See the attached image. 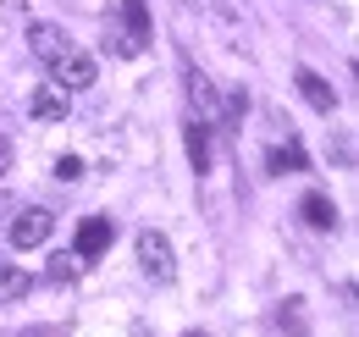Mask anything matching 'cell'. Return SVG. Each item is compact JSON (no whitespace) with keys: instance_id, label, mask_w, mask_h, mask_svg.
<instances>
[{"instance_id":"obj_8","label":"cell","mask_w":359,"mask_h":337,"mask_svg":"<svg viewBox=\"0 0 359 337\" xmlns=\"http://www.w3.org/2000/svg\"><path fill=\"white\" fill-rule=\"evenodd\" d=\"M111 238H116L111 216H89V221L78 227V260H94V254H105V249H111Z\"/></svg>"},{"instance_id":"obj_6","label":"cell","mask_w":359,"mask_h":337,"mask_svg":"<svg viewBox=\"0 0 359 337\" xmlns=\"http://www.w3.org/2000/svg\"><path fill=\"white\" fill-rule=\"evenodd\" d=\"M28 50H34L45 67H55V61H61L72 44H67V34H61L55 22H28Z\"/></svg>"},{"instance_id":"obj_9","label":"cell","mask_w":359,"mask_h":337,"mask_svg":"<svg viewBox=\"0 0 359 337\" xmlns=\"http://www.w3.org/2000/svg\"><path fill=\"white\" fill-rule=\"evenodd\" d=\"M67 105H72V94H61L55 84H39V88H34V100H28V117H34V122H61Z\"/></svg>"},{"instance_id":"obj_15","label":"cell","mask_w":359,"mask_h":337,"mask_svg":"<svg viewBox=\"0 0 359 337\" xmlns=\"http://www.w3.org/2000/svg\"><path fill=\"white\" fill-rule=\"evenodd\" d=\"M55 177H61V183H78V177H83V161H78V155H61V161H55Z\"/></svg>"},{"instance_id":"obj_12","label":"cell","mask_w":359,"mask_h":337,"mask_svg":"<svg viewBox=\"0 0 359 337\" xmlns=\"http://www.w3.org/2000/svg\"><path fill=\"white\" fill-rule=\"evenodd\" d=\"M266 166H271V171H304V144H299V138H287V144H271Z\"/></svg>"},{"instance_id":"obj_13","label":"cell","mask_w":359,"mask_h":337,"mask_svg":"<svg viewBox=\"0 0 359 337\" xmlns=\"http://www.w3.org/2000/svg\"><path fill=\"white\" fill-rule=\"evenodd\" d=\"M188 161L194 171H210V127L205 122H188Z\"/></svg>"},{"instance_id":"obj_10","label":"cell","mask_w":359,"mask_h":337,"mask_svg":"<svg viewBox=\"0 0 359 337\" xmlns=\"http://www.w3.org/2000/svg\"><path fill=\"white\" fill-rule=\"evenodd\" d=\"M28 293H34V277L22 265H0V304H22Z\"/></svg>"},{"instance_id":"obj_1","label":"cell","mask_w":359,"mask_h":337,"mask_svg":"<svg viewBox=\"0 0 359 337\" xmlns=\"http://www.w3.org/2000/svg\"><path fill=\"white\" fill-rule=\"evenodd\" d=\"M182 94H188V105H194V122H222V94H216V84L194 67V61H182Z\"/></svg>"},{"instance_id":"obj_16","label":"cell","mask_w":359,"mask_h":337,"mask_svg":"<svg viewBox=\"0 0 359 337\" xmlns=\"http://www.w3.org/2000/svg\"><path fill=\"white\" fill-rule=\"evenodd\" d=\"M50 282H72V265H67V254H61V260L50 265Z\"/></svg>"},{"instance_id":"obj_11","label":"cell","mask_w":359,"mask_h":337,"mask_svg":"<svg viewBox=\"0 0 359 337\" xmlns=\"http://www.w3.org/2000/svg\"><path fill=\"white\" fill-rule=\"evenodd\" d=\"M299 211H304V221H310L315 232H332V227H337V205H332L326 194H304Z\"/></svg>"},{"instance_id":"obj_3","label":"cell","mask_w":359,"mask_h":337,"mask_svg":"<svg viewBox=\"0 0 359 337\" xmlns=\"http://www.w3.org/2000/svg\"><path fill=\"white\" fill-rule=\"evenodd\" d=\"M138 265H144V277H155V282H172L177 277V260H172V244H166V232H138Z\"/></svg>"},{"instance_id":"obj_4","label":"cell","mask_w":359,"mask_h":337,"mask_svg":"<svg viewBox=\"0 0 359 337\" xmlns=\"http://www.w3.org/2000/svg\"><path fill=\"white\" fill-rule=\"evenodd\" d=\"M94 72H100V67H94L89 50H67V55L50 67V78H55V88H61V94H78V88H89V84H94Z\"/></svg>"},{"instance_id":"obj_17","label":"cell","mask_w":359,"mask_h":337,"mask_svg":"<svg viewBox=\"0 0 359 337\" xmlns=\"http://www.w3.org/2000/svg\"><path fill=\"white\" fill-rule=\"evenodd\" d=\"M0 171H11V138L0 133Z\"/></svg>"},{"instance_id":"obj_14","label":"cell","mask_w":359,"mask_h":337,"mask_svg":"<svg viewBox=\"0 0 359 337\" xmlns=\"http://www.w3.org/2000/svg\"><path fill=\"white\" fill-rule=\"evenodd\" d=\"M194 6H205V11H210V17H222V22H238V17H243V6H238V0H194Z\"/></svg>"},{"instance_id":"obj_18","label":"cell","mask_w":359,"mask_h":337,"mask_svg":"<svg viewBox=\"0 0 359 337\" xmlns=\"http://www.w3.org/2000/svg\"><path fill=\"white\" fill-rule=\"evenodd\" d=\"M182 337H210V332H182Z\"/></svg>"},{"instance_id":"obj_7","label":"cell","mask_w":359,"mask_h":337,"mask_svg":"<svg viewBox=\"0 0 359 337\" xmlns=\"http://www.w3.org/2000/svg\"><path fill=\"white\" fill-rule=\"evenodd\" d=\"M293 84H299V94L310 100V105L320 111V117H332V111H337V88L326 84V78H320L315 67H299V72H293Z\"/></svg>"},{"instance_id":"obj_5","label":"cell","mask_w":359,"mask_h":337,"mask_svg":"<svg viewBox=\"0 0 359 337\" xmlns=\"http://www.w3.org/2000/svg\"><path fill=\"white\" fill-rule=\"evenodd\" d=\"M50 232H55V216H50L45 205H34V211H22L11 221V244H17V249H39Z\"/></svg>"},{"instance_id":"obj_2","label":"cell","mask_w":359,"mask_h":337,"mask_svg":"<svg viewBox=\"0 0 359 337\" xmlns=\"http://www.w3.org/2000/svg\"><path fill=\"white\" fill-rule=\"evenodd\" d=\"M116 11H122V34H111V50L116 55H144V44H149V11H144V0H116Z\"/></svg>"}]
</instances>
